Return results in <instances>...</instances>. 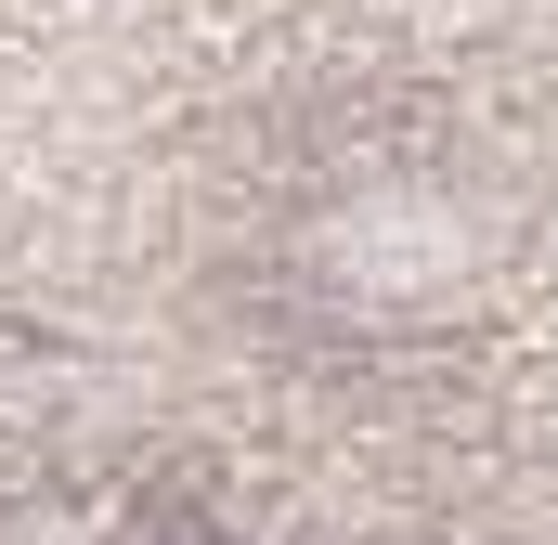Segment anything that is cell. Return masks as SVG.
Here are the masks:
<instances>
[{"label":"cell","mask_w":558,"mask_h":545,"mask_svg":"<svg viewBox=\"0 0 558 545\" xmlns=\"http://www.w3.org/2000/svg\"><path fill=\"white\" fill-rule=\"evenodd\" d=\"M338 261H351L338 286H377V299H428V286H454L468 234H454V208H428V195H377V208H351Z\"/></svg>","instance_id":"cell-1"}]
</instances>
